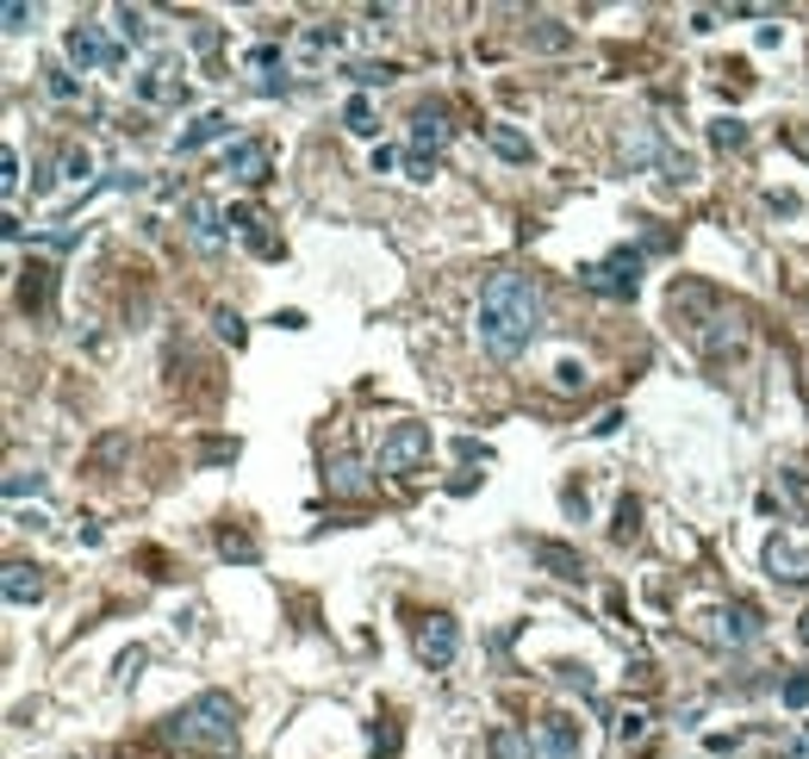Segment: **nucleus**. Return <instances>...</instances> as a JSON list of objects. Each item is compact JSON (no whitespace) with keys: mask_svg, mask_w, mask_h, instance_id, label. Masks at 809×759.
<instances>
[{"mask_svg":"<svg viewBox=\"0 0 809 759\" xmlns=\"http://www.w3.org/2000/svg\"><path fill=\"white\" fill-rule=\"evenodd\" d=\"M474 331H479V348L493 362H517L542 336V286L529 274H493V281L479 286Z\"/></svg>","mask_w":809,"mask_h":759,"instance_id":"nucleus-1","label":"nucleus"},{"mask_svg":"<svg viewBox=\"0 0 809 759\" xmlns=\"http://www.w3.org/2000/svg\"><path fill=\"white\" fill-rule=\"evenodd\" d=\"M162 741L181 753H231L237 747V697L231 691H200L162 722Z\"/></svg>","mask_w":809,"mask_h":759,"instance_id":"nucleus-2","label":"nucleus"},{"mask_svg":"<svg viewBox=\"0 0 809 759\" xmlns=\"http://www.w3.org/2000/svg\"><path fill=\"white\" fill-rule=\"evenodd\" d=\"M641 269H648V255L623 243V250H610L604 262H586L579 281H586L591 293H604V300H635V293H641Z\"/></svg>","mask_w":809,"mask_h":759,"instance_id":"nucleus-3","label":"nucleus"},{"mask_svg":"<svg viewBox=\"0 0 809 759\" xmlns=\"http://www.w3.org/2000/svg\"><path fill=\"white\" fill-rule=\"evenodd\" d=\"M429 424H393L381 436V474L386 479H412V474H424L429 467Z\"/></svg>","mask_w":809,"mask_h":759,"instance_id":"nucleus-4","label":"nucleus"},{"mask_svg":"<svg viewBox=\"0 0 809 759\" xmlns=\"http://www.w3.org/2000/svg\"><path fill=\"white\" fill-rule=\"evenodd\" d=\"M704 635H710L716 648H754L766 635V623H760V604H747V598H735V604H716V610H704Z\"/></svg>","mask_w":809,"mask_h":759,"instance_id":"nucleus-5","label":"nucleus"},{"mask_svg":"<svg viewBox=\"0 0 809 759\" xmlns=\"http://www.w3.org/2000/svg\"><path fill=\"white\" fill-rule=\"evenodd\" d=\"M412 648H417V660H424L429 672H443V666H455V654H461V623L436 610V617L417 623V641H412Z\"/></svg>","mask_w":809,"mask_h":759,"instance_id":"nucleus-6","label":"nucleus"},{"mask_svg":"<svg viewBox=\"0 0 809 759\" xmlns=\"http://www.w3.org/2000/svg\"><path fill=\"white\" fill-rule=\"evenodd\" d=\"M63 50H69V63H75V69H119V63H125V50L107 44V32H100V26H88V19H81V26H69Z\"/></svg>","mask_w":809,"mask_h":759,"instance_id":"nucleus-7","label":"nucleus"},{"mask_svg":"<svg viewBox=\"0 0 809 759\" xmlns=\"http://www.w3.org/2000/svg\"><path fill=\"white\" fill-rule=\"evenodd\" d=\"M269 169H274V150L262 138H243V143H231V150H224V174H231V181H243V188H262V181H269Z\"/></svg>","mask_w":809,"mask_h":759,"instance_id":"nucleus-8","label":"nucleus"},{"mask_svg":"<svg viewBox=\"0 0 809 759\" xmlns=\"http://www.w3.org/2000/svg\"><path fill=\"white\" fill-rule=\"evenodd\" d=\"M131 94L143 100V107H169V100H188V81H181V63H150L138 81H131Z\"/></svg>","mask_w":809,"mask_h":759,"instance_id":"nucleus-9","label":"nucleus"},{"mask_svg":"<svg viewBox=\"0 0 809 759\" xmlns=\"http://www.w3.org/2000/svg\"><path fill=\"white\" fill-rule=\"evenodd\" d=\"M766 573H772L778 586H809V548L772 536V542H766Z\"/></svg>","mask_w":809,"mask_h":759,"instance_id":"nucleus-10","label":"nucleus"},{"mask_svg":"<svg viewBox=\"0 0 809 759\" xmlns=\"http://www.w3.org/2000/svg\"><path fill=\"white\" fill-rule=\"evenodd\" d=\"M181 224H188V237L200 243V250H219L224 243V231H219V206H212L206 193H188V206H181Z\"/></svg>","mask_w":809,"mask_h":759,"instance_id":"nucleus-11","label":"nucleus"},{"mask_svg":"<svg viewBox=\"0 0 809 759\" xmlns=\"http://www.w3.org/2000/svg\"><path fill=\"white\" fill-rule=\"evenodd\" d=\"M448 138H455V125H448V107H417L412 112V150H417V156H436Z\"/></svg>","mask_w":809,"mask_h":759,"instance_id":"nucleus-12","label":"nucleus"},{"mask_svg":"<svg viewBox=\"0 0 809 759\" xmlns=\"http://www.w3.org/2000/svg\"><path fill=\"white\" fill-rule=\"evenodd\" d=\"M536 747H542V753H548V759H573V753H579V722H573V716H542V728H536Z\"/></svg>","mask_w":809,"mask_h":759,"instance_id":"nucleus-13","label":"nucleus"},{"mask_svg":"<svg viewBox=\"0 0 809 759\" xmlns=\"http://www.w3.org/2000/svg\"><path fill=\"white\" fill-rule=\"evenodd\" d=\"M529 560L548 567L555 579H586V560H579V548H567V542H529Z\"/></svg>","mask_w":809,"mask_h":759,"instance_id":"nucleus-14","label":"nucleus"},{"mask_svg":"<svg viewBox=\"0 0 809 759\" xmlns=\"http://www.w3.org/2000/svg\"><path fill=\"white\" fill-rule=\"evenodd\" d=\"M224 224H231V231H237V237L250 243L255 255H281V243H274L269 219H262V212H255V206H231V219H224Z\"/></svg>","mask_w":809,"mask_h":759,"instance_id":"nucleus-15","label":"nucleus"},{"mask_svg":"<svg viewBox=\"0 0 809 759\" xmlns=\"http://www.w3.org/2000/svg\"><path fill=\"white\" fill-rule=\"evenodd\" d=\"M231 138V112H200L188 131L175 138V156H193V150H206V143Z\"/></svg>","mask_w":809,"mask_h":759,"instance_id":"nucleus-16","label":"nucleus"},{"mask_svg":"<svg viewBox=\"0 0 809 759\" xmlns=\"http://www.w3.org/2000/svg\"><path fill=\"white\" fill-rule=\"evenodd\" d=\"M0 586H7V604H13V610H26V604L44 598V573L26 567V560H7V579H0Z\"/></svg>","mask_w":809,"mask_h":759,"instance_id":"nucleus-17","label":"nucleus"},{"mask_svg":"<svg viewBox=\"0 0 809 759\" xmlns=\"http://www.w3.org/2000/svg\"><path fill=\"white\" fill-rule=\"evenodd\" d=\"M324 486H331L336 498H362V492H367V474H362V461H355V455H336L331 467H324Z\"/></svg>","mask_w":809,"mask_h":759,"instance_id":"nucleus-18","label":"nucleus"},{"mask_svg":"<svg viewBox=\"0 0 809 759\" xmlns=\"http://www.w3.org/2000/svg\"><path fill=\"white\" fill-rule=\"evenodd\" d=\"M343 50V26H305L300 32V57L305 63H324V57H336Z\"/></svg>","mask_w":809,"mask_h":759,"instance_id":"nucleus-19","label":"nucleus"},{"mask_svg":"<svg viewBox=\"0 0 809 759\" xmlns=\"http://www.w3.org/2000/svg\"><path fill=\"white\" fill-rule=\"evenodd\" d=\"M486 753L493 759H536V741H529L524 728H493L486 735Z\"/></svg>","mask_w":809,"mask_h":759,"instance_id":"nucleus-20","label":"nucleus"},{"mask_svg":"<svg viewBox=\"0 0 809 759\" xmlns=\"http://www.w3.org/2000/svg\"><path fill=\"white\" fill-rule=\"evenodd\" d=\"M648 735H654V716L641 710V704H629V710L617 716V747H648Z\"/></svg>","mask_w":809,"mask_h":759,"instance_id":"nucleus-21","label":"nucleus"},{"mask_svg":"<svg viewBox=\"0 0 809 759\" xmlns=\"http://www.w3.org/2000/svg\"><path fill=\"white\" fill-rule=\"evenodd\" d=\"M343 131H355V138H381V112H374L367 94H355L350 107H343Z\"/></svg>","mask_w":809,"mask_h":759,"instance_id":"nucleus-22","label":"nucleus"},{"mask_svg":"<svg viewBox=\"0 0 809 759\" xmlns=\"http://www.w3.org/2000/svg\"><path fill=\"white\" fill-rule=\"evenodd\" d=\"M44 300H50V269L32 262V269L19 274V305H26V312H44Z\"/></svg>","mask_w":809,"mask_h":759,"instance_id":"nucleus-23","label":"nucleus"},{"mask_svg":"<svg viewBox=\"0 0 809 759\" xmlns=\"http://www.w3.org/2000/svg\"><path fill=\"white\" fill-rule=\"evenodd\" d=\"M112 26L125 32V44H150V38H156V26H150L143 7H112Z\"/></svg>","mask_w":809,"mask_h":759,"instance_id":"nucleus-24","label":"nucleus"},{"mask_svg":"<svg viewBox=\"0 0 809 759\" xmlns=\"http://www.w3.org/2000/svg\"><path fill=\"white\" fill-rule=\"evenodd\" d=\"M486 143H493L505 162H529V138L524 131H510V125H486Z\"/></svg>","mask_w":809,"mask_h":759,"instance_id":"nucleus-25","label":"nucleus"},{"mask_svg":"<svg viewBox=\"0 0 809 759\" xmlns=\"http://www.w3.org/2000/svg\"><path fill=\"white\" fill-rule=\"evenodd\" d=\"M44 94H50V100H63V107H75V100H81V81L69 75V69L50 63V69H44Z\"/></svg>","mask_w":809,"mask_h":759,"instance_id":"nucleus-26","label":"nucleus"},{"mask_svg":"<svg viewBox=\"0 0 809 759\" xmlns=\"http://www.w3.org/2000/svg\"><path fill=\"white\" fill-rule=\"evenodd\" d=\"M243 63H250L255 75H262V88H274V69H286V57H281L274 44H255L250 57H243Z\"/></svg>","mask_w":809,"mask_h":759,"instance_id":"nucleus-27","label":"nucleus"},{"mask_svg":"<svg viewBox=\"0 0 809 759\" xmlns=\"http://www.w3.org/2000/svg\"><path fill=\"white\" fill-rule=\"evenodd\" d=\"M710 143H716V150H747V125H741V119H716Z\"/></svg>","mask_w":809,"mask_h":759,"instance_id":"nucleus-28","label":"nucleus"},{"mask_svg":"<svg viewBox=\"0 0 809 759\" xmlns=\"http://www.w3.org/2000/svg\"><path fill=\"white\" fill-rule=\"evenodd\" d=\"M393 75H398L393 63H350V81H355V88H386Z\"/></svg>","mask_w":809,"mask_h":759,"instance_id":"nucleus-29","label":"nucleus"},{"mask_svg":"<svg viewBox=\"0 0 809 759\" xmlns=\"http://www.w3.org/2000/svg\"><path fill=\"white\" fill-rule=\"evenodd\" d=\"M778 704L785 710H809V672H791V679L778 685Z\"/></svg>","mask_w":809,"mask_h":759,"instance_id":"nucleus-30","label":"nucleus"},{"mask_svg":"<svg viewBox=\"0 0 809 759\" xmlns=\"http://www.w3.org/2000/svg\"><path fill=\"white\" fill-rule=\"evenodd\" d=\"M219 554L224 560H255V542L243 529H219Z\"/></svg>","mask_w":809,"mask_h":759,"instance_id":"nucleus-31","label":"nucleus"},{"mask_svg":"<svg viewBox=\"0 0 809 759\" xmlns=\"http://www.w3.org/2000/svg\"><path fill=\"white\" fill-rule=\"evenodd\" d=\"M26 492H44V474H26V467H13V474H7V498H26Z\"/></svg>","mask_w":809,"mask_h":759,"instance_id":"nucleus-32","label":"nucleus"},{"mask_svg":"<svg viewBox=\"0 0 809 759\" xmlns=\"http://www.w3.org/2000/svg\"><path fill=\"white\" fill-rule=\"evenodd\" d=\"M635 517H641V505H635V498H623V510H617V529H610V536H617V542H635V529H641V523H635Z\"/></svg>","mask_w":809,"mask_h":759,"instance_id":"nucleus-33","label":"nucleus"},{"mask_svg":"<svg viewBox=\"0 0 809 759\" xmlns=\"http://www.w3.org/2000/svg\"><path fill=\"white\" fill-rule=\"evenodd\" d=\"M7 32H32V19H38V7H26V0H13V7H7Z\"/></svg>","mask_w":809,"mask_h":759,"instance_id":"nucleus-34","label":"nucleus"},{"mask_svg":"<svg viewBox=\"0 0 809 759\" xmlns=\"http://www.w3.org/2000/svg\"><path fill=\"white\" fill-rule=\"evenodd\" d=\"M0 169H7V174H0V188H7V200H13V193H19V150H13V143L0 150Z\"/></svg>","mask_w":809,"mask_h":759,"instance_id":"nucleus-35","label":"nucleus"},{"mask_svg":"<svg viewBox=\"0 0 809 759\" xmlns=\"http://www.w3.org/2000/svg\"><path fill=\"white\" fill-rule=\"evenodd\" d=\"M555 386H560V393H579V386H586V367H579V362H560L555 367Z\"/></svg>","mask_w":809,"mask_h":759,"instance_id":"nucleus-36","label":"nucleus"},{"mask_svg":"<svg viewBox=\"0 0 809 759\" xmlns=\"http://www.w3.org/2000/svg\"><path fill=\"white\" fill-rule=\"evenodd\" d=\"M63 169H69V181H81V174L94 169V162H88V150H81V143H75V150H69V156H63Z\"/></svg>","mask_w":809,"mask_h":759,"instance_id":"nucleus-37","label":"nucleus"},{"mask_svg":"<svg viewBox=\"0 0 809 759\" xmlns=\"http://www.w3.org/2000/svg\"><path fill=\"white\" fill-rule=\"evenodd\" d=\"M405 169H412V181H429V174H436V156H417V150H412V156H405Z\"/></svg>","mask_w":809,"mask_h":759,"instance_id":"nucleus-38","label":"nucleus"},{"mask_svg":"<svg viewBox=\"0 0 809 759\" xmlns=\"http://www.w3.org/2000/svg\"><path fill=\"white\" fill-rule=\"evenodd\" d=\"M393 162H398V150H393V143H374V162H367V169H374V174H386Z\"/></svg>","mask_w":809,"mask_h":759,"instance_id":"nucleus-39","label":"nucleus"},{"mask_svg":"<svg viewBox=\"0 0 809 759\" xmlns=\"http://www.w3.org/2000/svg\"><path fill=\"white\" fill-rule=\"evenodd\" d=\"M785 143H791L797 156H803V162H809V125H791V131H785Z\"/></svg>","mask_w":809,"mask_h":759,"instance_id":"nucleus-40","label":"nucleus"},{"mask_svg":"<svg viewBox=\"0 0 809 759\" xmlns=\"http://www.w3.org/2000/svg\"><path fill=\"white\" fill-rule=\"evenodd\" d=\"M393 747H398V735H393V728H381V722H374V753H393Z\"/></svg>","mask_w":809,"mask_h":759,"instance_id":"nucleus-41","label":"nucleus"},{"mask_svg":"<svg viewBox=\"0 0 809 759\" xmlns=\"http://www.w3.org/2000/svg\"><path fill=\"white\" fill-rule=\"evenodd\" d=\"M219 331L231 336V343H243V324H237V312H219Z\"/></svg>","mask_w":809,"mask_h":759,"instance_id":"nucleus-42","label":"nucleus"},{"mask_svg":"<svg viewBox=\"0 0 809 759\" xmlns=\"http://www.w3.org/2000/svg\"><path fill=\"white\" fill-rule=\"evenodd\" d=\"M785 759H809V728H803V735H797L791 747H785Z\"/></svg>","mask_w":809,"mask_h":759,"instance_id":"nucleus-43","label":"nucleus"},{"mask_svg":"<svg viewBox=\"0 0 809 759\" xmlns=\"http://www.w3.org/2000/svg\"><path fill=\"white\" fill-rule=\"evenodd\" d=\"M797 641H803V648H809V610H803V617H797Z\"/></svg>","mask_w":809,"mask_h":759,"instance_id":"nucleus-44","label":"nucleus"}]
</instances>
